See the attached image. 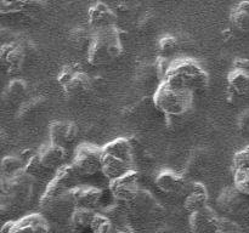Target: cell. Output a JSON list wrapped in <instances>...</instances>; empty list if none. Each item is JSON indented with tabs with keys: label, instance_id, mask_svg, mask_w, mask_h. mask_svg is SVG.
Listing matches in <instances>:
<instances>
[{
	"label": "cell",
	"instance_id": "3957f363",
	"mask_svg": "<svg viewBox=\"0 0 249 233\" xmlns=\"http://www.w3.org/2000/svg\"><path fill=\"white\" fill-rule=\"evenodd\" d=\"M133 146L128 138L118 137L102 147V174L108 180L134 170Z\"/></svg>",
	"mask_w": 249,
	"mask_h": 233
},
{
	"label": "cell",
	"instance_id": "83f0119b",
	"mask_svg": "<svg viewBox=\"0 0 249 233\" xmlns=\"http://www.w3.org/2000/svg\"><path fill=\"white\" fill-rule=\"evenodd\" d=\"M92 38V31L87 32L83 28L75 29L71 35V41H72L73 46L77 50H87L89 49L90 43H91Z\"/></svg>",
	"mask_w": 249,
	"mask_h": 233
},
{
	"label": "cell",
	"instance_id": "1f68e13d",
	"mask_svg": "<svg viewBox=\"0 0 249 233\" xmlns=\"http://www.w3.org/2000/svg\"><path fill=\"white\" fill-rule=\"evenodd\" d=\"M232 169H249V146L233 155Z\"/></svg>",
	"mask_w": 249,
	"mask_h": 233
},
{
	"label": "cell",
	"instance_id": "e0dca14e",
	"mask_svg": "<svg viewBox=\"0 0 249 233\" xmlns=\"http://www.w3.org/2000/svg\"><path fill=\"white\" fill-rule=\"evenodd\" d=\"M24 57H26V53L19 44L9 43L1 46L0 61H1V66L5 72L9 74H17L22 69Z\"/></svg>",
	"mask_w": 249,
	"mask_h": 233
},
{
	"label": "cell",
	"instance_id": "e575fe53",
	"mask_svg": "<svg viewBox=\"0 0 249 233\" xmlns=\"http://www.w3.org/2000/svg\"><path fill=\"white\" fill-rule=\"evenodd\" d=\"M238 128L242 133H249V109L243 112L238 119Z\"/></svg>",
	"mask_w": 249,
	"mask_h": 233
},
{
	"label": "cell",
	"instance_id": "836d02e7",
	"mask_svg": "<svg viewBox=\"0 0 249 233\" xmlns=\"http://www.w3.org/2000/svg\"><path fill=\"white\" fill-rule=\"evenodd\" d=\"M241 230H242V228H241L237 223L233 222V221L224 217L219 218L218 232L216 233H235L240 232Z\"/></svg>",
	"mask_w": 249,
	"mask_h": 233
},
{
	"label": "cell",
	"instance_id": "5bb4252c",
	"mask_svg": "<svg viewBox=\"0 0 249 233\" xmlns=\"http://www.w3.org/2000/svg\"><path fill=\"white\" fill-rule=\"evenodd\" d=\"M88 22L92 31H99V29L116 27L118 17L108 5L102 1H97L91 5L88 11Z\"/></svg>",
	"mask_w": 249,
	"mask_h": 233
},
{
	"label": "cell",
	"instance_id": "4316f807",
	"mask_svg": "<svg viewBox=\"0 0 249 233\" xmlns=\"http://www.w3.org/2000/svg\"><path fill=\"white\" fill-rule=\"evenodd\" d=\"M27 94V85L23 80L15 79L7 85L6 91H5V100L10 102V103H15L18 102L19 99L26 96Z\"/></svg>",
	"mask_w": 249,
	"mask_h": 233
},
{
	"label": "cell",
	"instance_id": "4dcf8cb0",
	"mask_svg": "<svg viewBox=\"0 0 249 233\" xmlns=\"http://www.w3.org/2000/svg\"><path fill=\"white\" fill-rule=\"evenodd\" d=\"M112 220L102 214H96L94 222L91 225V232L94 233H107L112 231Z\"/></svg>",
	"mask_w": 249,
	"mask_h": 233
},
{
	"label": "cell",
	"instance_id": "f546056e",
	"mask_svg": "<svg viewBox=\"0 0 249 233\" xmlns=\"http://www.w3.org/2000/svg\"><path fill=\"white\" fill-rule=\"evenodd\" d=\"M158 48H160V55L165 56V57H169V56L173 55L178 49L177 38L173 35L162 36L160 43H158Z\"/></svg>",
	"mask_w": 249,
	"mask_h": 233
},
{
	"label": "cell",
	"instance_id": "d4e9b609",
	"mask_svg": "<svg viewBox=\"0 0 249 233\" xmlns=\"http://www.w3.org/2000/svg\"><path fill=\"white\" fill-rule=\"evenodd\" d=\"M96 211L92 209L87 208H75L72 217H71L70 225L73 231L83 232V231H91V225L96 216Z\"/></svg>",
	"mask_w": 249,
	"mask_h": 233
},
{
	"label": "cell",
	"instance_id": "9c48e42d",
	"mask_svg": "<svg viewBox=\"0 0 249 233\" xmlns=\"http://www.w3.org/2000/svg\"><path fill=\"white\" fill-rule=\"evenodd\" d=\"M72 164L82 176H92L102 171V147L82 143L75 148Z\"/></svg>",
	"mask_w": 249,
	"mask_h": 233
},
{
	"label": "cell",
	"instance_id": "f1b7e54d",
	"mask_svg": "<svg viewBox=\"0 0 249 233\" xmlns=\"http://www.w3.org/2000/svg\"><path fill=\"white\" fill-rule=\"evenodd\" d=\"M233 186L249 196V169H233Z\"/></svg>",
	"mask_w": 249,
	"mask_h": 233
},
{
	"label": "cell",
	"instance_id": "5b68a950",
	"mask_svg": "<svg viewBox=\"0 0 249 233\" xmlns=\"http://www.w3.org/2000/svg\"><path fill=\"white\" fill-rule=\"evenodd\" d=\"M163 80H168L196 94L208 86L209 75L197 61L192 58H179L172 61L169 70Z\"/></svg>",
	"mask_w": 249,
	"mask_h": 233
},
{
	"label": "cell",
	"instance_id": "2e32d148",
	"mask_svg": "<svg viewBox=\"0 0 249 233\" xmlns=\"http://www.w3.org/2000/svg\"><path fill=\"white\" fill-rule=\"evenodd\" d=\"M219 216L211 206H204L194 211L190 215V228L196 233H216L218 232Z\"/></svg>",
	"mask_w": 249,
	"mask_h": 233
},
{
	"label": "cell",
	"instance_id": "30bf717a",
	"mask_svg": "<svg viewBox=\"0 0 249 233\" xmlns=\"http://www.w3.org/2000/svg\"><path fill=\"white\" fill-rule=\"evenodd\" d=\"M229 100L235 102L236 99L249 94V60L238 58L233 63V68L228 75Z\"/></svg>",
	"mask_w": 249,
	"mask_h": 233
},
{
	"label": "cell",
	"instance_id": "d6986e66",
	"mask_svg": "<svg viewBox=\"0 0 249 233\" xmlns=\"http://www.w3.org/2000/svg\"><path fill=\"white\" fill-rule=\"evenodd\" d=\"M156 186L163 192V193L172 194V196H179L184 193L186 189V180L185 176L173 171V170H163L157 175L155 180Z\"/></svg>",
	"mask_w": 249,
	"mask_h": 233
},
{
	"label": "cell",
	"instance_id": "8992f818",
	"mask_svg": "<svg viewBox=\"0 0 249 233\" xmlns=\"http://www.w3.org/2000/svg\"><path fill=\"white\" fill-rule=\"evenodd\" d=\"M77 204L74 198V189L63 192L48 193L44 192L40 198L41 214L48 220L55 222H68L74 213Z\"/></svg>",
	"mask_w": 249,
	"mask_h": 233
},
{
	"label": "cell",
	"instance_id": "7a4b0ae2",
	"mask_svg": "<svg viewBox=\"0 0 249 233\" xmlns=\"http://www.w3.org/2000/svg\"><path fill=\"white\" fill-rule=\"evenodd\" d=\"M195 92L168 80L160 82L153 92V104L167 116H181L191 109Z\"/></svg>",
	"mask_w": 249,
	"mask_h": 233
},
{
	"label": "cell",
	"instance_id": "ac0fdd59",
	"mask_svg": "<svg viewBox=\"0 0 249 233\" xmlns=\"http://www.w3.org/2000/svg\"><path fill=\"white\" fill-rule=\"evenodd\" d=\"M78 135V126L73 121L56 120L49 128V141L55 145L66 147L74 142Z\"/></svg>",
	"mask_w": 249,
	"mask_h": 233
},
{
	"label": "cell",
	"instance_id": "7402d4cb",
	"mask_svg": "<svg viewBox=\"0 0 249 233\" xmlns=\"http://www.w3.org/2000/svg\"><path fill=\"white\" fill-rule=\"evenodd\" d=\"M74 198L77 208L95 209L99 206L102 198V191L96 187H80L74 188Z\"/></svg>",
	"mask_w": 249,
	"mask_h": 233
},
{
	"label": "cell",
	"instance_id": "277c9868",
	"mask_svg": "<svg viewBox=\"0 0 249 233\" xmlns=\"http://www.w3.org/2000/svg\"><path fill=\"white\" fill-rule=\"evenodd\" d=\"M33 186L34 177L29 175L26 169L14 176L1 177V211L22 209L28 205L33 194Z\"/></svg>",
	"mask_w": 249,
	"mask_h": 233
},
{
	"label": "cell",
	"instance_id": "8fae6325",
	"mask_svg": "<svg viewBox=\"0 0 249 233\" xmlns=\"http://www.w3.org/2000/svg\"><path fill=\"white\" fill-rule=\"evenodd\" d=\"M139 175L135 170L109 180V192L119 201L128 203L139 193Z\"/></svg>",
	"mask_w": 249,
	"mask_h": 233
},
{
	"label": "cell",
	"instance_id": "ba28073f",
	"mask_svg": "<svg viewBox=\"0 0 249 233\" xmlns=\"http://www.w3.org/2000/svg\"><path fill=\"white\" fill-rule=\"evenodd\" d=\"M58 84L68 97H82L92 89L91 78L77 66H66L57 75Z\"/></svg>",
	"mask_w": 249,
	"mask_h": 233
},
{
	"label": "cell",
	"instance_id": "4fadbf2b",
	"mask_svg": "<svg viewBox=\"0 0 249 233\" xmlns=\"http://www.w3.org/2000/svg\"><path fill=\"white\" fill-rule=\"evenodd\" d=\"M82 175L79 174L73 164H63L55 171V175L46 186L45 192L53 193V192L71 191L79 186V179Z\"/></svg>",
	"mask_w": 249,
	"mask_h": 233
},
{
	"label": "cell",
	"instance_id": "ffe728a7",
	"mask_svg": "<svg viewBox=\"0 0 249 233\" xmlns=\"http://www.w3.org/2000/svg\"><path fill=\"white\" fill-rule=\"evenodd\" d=\"M39 160L43 164L45 169L50 170H57L61 165H63V162L66 159V150L65 147L55 145V143L49 141L46 145L41 146L38 150H36Z\"/></svg>",
	"mask_w": 249,
	"mask_h": 233
},
{
	"label": "cell",
	"instance_id": "603a6c76",
	"mask_svg": "<svg viewBox=\"0 0 249 233\" xmlns=\"http://www.w3.org/2000/svg\"><path fill=\"white\" fill-rule=\"evenodd\" d=\"M41 7V0H0L2 15L26 14L36 11Z\"/></svg>",
	"mask_w": 249,
	"mask_h": 233
},
{
	"label": "cell",
	"instance_id": "52a82bcc",
	"mask_svg": "<svg viewBox=\"0 0 249 233\" xmlns=\"http://www.w3.org/2000/svg\"><path fill=\"white\" fill-rule=\"evenodd\" d=\"M126 204L129 218L139 225H146L162 215V206L148 191L140 189L139 193Z\"/></svg>",
	"mask_w": 249,
	"mask_h": 233
},
{
	"label": "cell",
	"instance_id": "44dd1931",
	"mask_svg": "<svg viewBox=\"0 0 249 233\" xmlns=\"http://www.w3.org/2000/svg\"><path fill=\"white\" fill-rule=\"evenodd\" d=\"M207 205H208V192H207V188L204 187L203 183L195 182V183H192V187L189 193H187V196L185 197L184 208L191 214Z\"/></svg>",
	"mask_w": 249,
	"mask_h": 233
},
{
	"label": "cell",
	"instance_id": "9a60e30c",
	"mask_svg": "<svg viewBox=\"0 0 249 233\" xmlns=\"http://www.w3.org/2000/svg\"><path fill=\"white\" fill-rule=\"evenodd\" d=\"M48 218L43 214H31L17 221L7 222L1 228L2 233H18V232H48Z\"/></svg>",
	"mask_w": 249,
	"mask_h": 233
},
{
	"label": "cell",
	"instance_id": "7c38bea8",
	"mask_svg": "<svg viewBox=\"0 0 249 233\" xmlns=\"http://www.w3.org/2000/svg\"><path fill=\"white\" fill-rule=\"evenodd\" d=\"M248 197L235 186L226 187L219 196L218 205L221 210L231 215H243L249 211Z\"/></svg>",
	"mask_w": 249,
	"mask_h": 233
},
{
	"label": "cell",
	"instance_id": "6da1fadb",
	"mask_svg": "<svg viewBox=\"0 0 249 233\" xmlns=\"http://www.w3.org/2000/svg\"><path fill=\"white\" fill-rule=\"evenodd\" d=\"M123 53L121 31L118 27L92 31L91 43L87 51L88 62L95 67L111 65Z\"/></svg>",
	"mask_w": 249,
	"mask_h": 233
},
{
	"label": "cell",
	"instance_id": "484cf974",
	"mask_svg": "<svg viewBox=\"0 0 249 233\" xmlns=\"http://www.w3.org/2000/svg\"><path fill=\"white\" fill-rule=\"evenodd\" d=\"M26 169V162L19 157H5L1 162V177H10Z\"/></svg>",
	"mask_w": 249,
	"mask_h": 233
},
{
	"label": "cell",
	"instance_id": "d6a6232c",
	"mask_svg": "<svg viewBox=\"0 0 249 233\" xmlns=\"http://www.w3.org/2000/svg\"><path fill=\"white\" fill-rule=\"evenodd\" d=\"M170 65H172V61H169V58L162 55H160V57L157 58V61H156L155 69L156 72H157V75L158 78H160V82H162L165 78V75H167L168 70H169L170 68Z\"/></svg>",
	"mask_w": 249,
	"mask_h": 233
},
{
	"label": "cell",
	"instance_id": "cb8c5ba5",
	"mask_svg": "<svg viewBox=\"0 0 249 233\" xmlns=\"http://www.w3.org/2000/svg\"><path fill=\"white\" fill-rule=\"evenodd\" d=\"M230 22L237 31L249 33V0H242L231 10Z\"/></svg>",
	"mask_w": 249,
	"mask_h": 233
}]
</instances>
